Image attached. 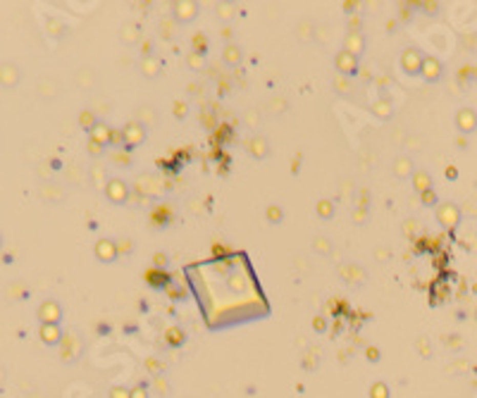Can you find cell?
I'll return each mask as SVG.
<instances>
[{
	"instance_id": "cell-30",
	"label": "cell",
	"mask_w": 477,
	"mask_h": 398,
	"mask_svg": "<svg viewBox=\"0 0 477 398\" xmlns=\"http://www.w3.org/2000/svg\"><path fill=\"white\" fill-rule=\"evenodd\" d=\"M420 200H422V205H427V207H437V205H439V196H437L434 188H429V191L420 193Z\"/></svg>"
},
{
	"instance_id": "cell-3",
	"label": "cell",
	"mask_w": 477,
	"mask_h": 398,
	"mask_svg": "<svg viewBox=\"0 0 477 398\" xmlns=\"http://www.w3.org/2000/svg\"><path fill=\"white\" fill-rule=\"evenodd\" d=\"M461 217H463L461 207H458L456 203H451V200H444V203L437 205V222H439L444 229H456L458 224H461Z\"/></svg>"
},
{
	"instance_id": "cell-38",
	"label": "cell",
	"mask_w": 477,
	"mask_h": 398,
	"mask_svg": "<svg viewBox=\"0 0 477 398\" xmlns=\"http://www.w3.org/2000/svg\"><path fill=\"white\" fill-rule=\"evenodd\" d=\"M132 398H148V393H146L143 386H138V389H134L132 391Z\"/></svg>"
},
{
	"instance_id": "cell-20",
	"label": "cell",
	"mask_w": 477,
	"mask_h": 398,
	"mask_svg": "<svg viewBox=\"0 0 477 398\" xmlns=\"http://www.w3.org/2000/svg\"><path fill=\"white\" fill-rule=\"evenodd\" d=\"M372 115L377 117V119H382V122L391 119V117H394V105H391V100H389V98L377 100V103L372 105Z\"/></svg>"
},
{
	"instance_id": "cell-10",
	"label": "cell",
	"mask_w": 477,
	"mask_h": 398,
	"mask_svg": "<svg viewBox=\"0 0 477 398\" xmlns=\"http://www.w3.org/2000/svg\"><path fill=\"white\" fill-rule=\"evenodd\" d=\"M365 48H367V38H365V34L363 31H348L346 34V38H344V50L346 53H351L353 57H363V53H365Z\"/></svg>"
},
{
	"instance_id": "cell-34",
	"label": "cell",
	"mask_w": 477,
	"mask_h": 398,
	"mask_svg": "<svg viewBox=\"0 0 477 398\" xmlns=\"http://www.w3.org/2000/svg\"><path fill=\"white\" fill-rule=\"evenodd\" d=\"M208 50V38L205 36H194V53H201V55H205Z\"/></svg>"
},
{
	"instance_id": "cell-5",
	"label": "cell",
	"mask_w": 477,
	"mask_h": 398,
	"mask_svg": "<svg viewBox=\"0 0 477 398\" xmlns=\"http://www.w3.org/2000/svg\"><path fill=\"white\" fill-rule=\"evenodd\" d=\"M36 315H38L41 324H60L63 322L65 310L55 298H48V301H43L41 305H38V312H36Z\"/></svg>"
},
{
	"instance_id": "cell-40",
	"label": "cell",
	"mask_w": 477,
	"mask_h": 398,
	"mask_svg": "<svg viewBox=\"0 0 477 398\" xmlns=\"http://www.w3.org/2000/svg\"><path fill=\"white\" fill-rule=\"evenodd\" d=\"M313 327H318L320 331L325 329V322H322V317H318V322H313Z\"/></svg>"
},
{
	"instance_id": "cell-39",
	"label": "cell",
	"mask_w": 477,
	"mask_h": 398,
	"mask_svg": "<svg viewBox=\"0 0 477 398\" xmlns=\"http://www.w3.org/2000/svg\"><path fill=\"white\" fill-rule=\"evenodd\" d=\"M367 355H370L367 360H372V363H377V360H380V358H377V355H380V353H377V348H370V350H367Z\"/></svg>"
},
{
	"instance_id": "cell-26",
	"label": "cell",
	"mask_w": 477,
	"mask_h": 398,
	"mask_svg": "<svg viewBox=\"0 0 477 398\" xmlns=\"http://www.w3.org/2000/svg\"><path fill=\"white\" fill-rule=\"evenodd\" d=\"M234 14H236L234 3H220V5H217V17H220V19L229 22V19H234Z\"/></svg>"
},
{
	"instance_id": "cell-17",
	"label": "cell",
	"mask_w": 477,
	"mask_h": 398,
	"mask_svg": "<svg viewBox=\"0 0 477 398\" xmlns=\"http://www.w3.org/2000/svg\"><path fill=\"white\" fill-rule=\"evenodd\" d=\"M410 184H413V188H415L418 193H425V191H429V188H434L432 174H429L427 170H415L413 179H410Z\"/></svg>"
},
{
	"instance_id": "cell-36",
	"label": "cell",
	"mask_w": 477,
	"mask_h": 398,
	"mask_svg": "<svg viewBox=\"0 0 477 398\" xmlns=\"http://www.w3.org/2000/svg\"><path fill=\"white\" fill-rule=\"evenodd\" d=\"M110 398H132V391L125 389V386H115L110 391Z\"/></svg>"
},
{
	"instance_id": "cell-14",
	"label": "cell",
	"mask_w": 477,
	"mask_h": 398,
	"mask_svg": "<svg viewBox=\"0 0 477 398\" xmlns=\"http://www.w3.org/2000/svg\"><path fill=\"white\" fill-rule=\"evenodd\" d=\"M19 79H22V72L17 69V65H12V62L0 65V86L3 89H17Z\"/></svg>"
},
{
	"instance_id": "cell-15",
	"label": "cell",
	"mask_w": 477,
	"mask_h": 398,
	"mask_svg": "<svg viewBox=\"0 0 477 398\" xmlns=\"http://www.w3.org/2000/svg\"><path fill=\"white\" fill-rule=\"evenodd\" d=\"M138 72L146 76V79H158L162 74V60L158 55H148V57H141L138 62Z\"/></svg>"
},
{
	"instance_id": "cell-21",
	"label": "cell",
	"mask_w": 477,
	"mask_h": 398,
	"mask_svg": "<svg viewBox=\"0 0 477 398\" xmlns=\"http://www.w3.org/2000/svg\"><path fill=\"white\" fill-rule=\"evenodd\" d=\"M100 122L96 117V112L93 110H81V115H79V127H81L86 134H91V131L96 129V124Z\"/></svg>"
},
{
	"instance_id": "cell-16",
	"label": "cell",
	"mask_w": 477,
	"mask_h": 398,
	"mask_svg": "<svg viewBox=\"0 0 477 398\" xmlns=\"http://www.w3.org/2000/svg\"><path fill=\"white\" fill-rule=\"evenodd\" d=\"M41 339L46 346H60L65 341V334L60 324H41Z\"/></svg>"
},
{
	"instance_id": "cell-32",
	"label": "cell",
	"mask_w": 477,
	"mask_h": 398,
	"mask_svg": "<svg viewBox=\"0 0 477 398\" xmlns=\"http://www.w3.org/2000/svg\"><path fill=\"white\" fill-rule=\"evenodd\" d=\"M46 29H53V36H57V38H60V36H65V34H67V29H65V27H63V24H60V22H57V19H53V17H50L48 22H46Z\"/></svg>"
},
{
	"instance_id": "cell-29",
	"label": "cell",
	"mask_w": 477,
	"mask_h": 398,
	"mask_svg": "<svg viewBox=\"0 0 477 398\" xmlns=\"http://www.w3.org/2000/svg\"><path fill=\"white\" fill-rule=\"evenodd\" d=\"M313 248H315V253H320V255H329V250H332V243H329L325 236H318V239L313 241Z\"/></svg>"
},
{
	"instance_id": "cell-18",
	"label": "cell",
	"mask_w": 477,
	"mask_h": 398,
	"mask_svg": "<svg viewBox=\"0 0 477 398\" xmlns=\"http://www.w3.org/2000/svg\"><path fill=\"white\" fill-rule=\"evenodd\" d=\"M112 131H115V129H110L108 124L98 122V124H96V129H93V131L89 134V138H91V141H96V143H100V145H105V148H110Z\"/></svg>"
},
{
	"instance_id": "cell-9",
	"label": "cell",
	"mask_w": 477,
	"mask_h": 398,
	"mask_svg": "<svg viewBox=\"0 0 477 398\" xmlns=\"http://www.w3.org/2000/svg\"><path fill=\"white\" fill-rule=\"evenodd\" d=\"M420 76L427 83H439L444 76V65L437 60L434 55H425V62H422V72Z\"/></svg>"
},
{
	"instance_id": "cell-35",
	"label": "cell",
	"mask_w": 477,
	"mask_h": 398,
	"mask_svg": "<svg viewBox=\"0 0 477 398\" xmlns=\"http://www.w3.org/2000/svg\"><path fill=\"white\" fill-rule=\"evenodd\" d=\"M370 396L372 398H389V391L384 384H375L372 389H370Z\"/></svg>"
},
{
	"instance_id": "cell-41",
	"label": "cell",
	"mask_w": 477,
	"mask_h": 398,
	"mask_svg": "<svg viewBox=\"0 0 477 398\" xmlns=\"http://www.w3.org/2000/svg\"><path fill=\"white\" fill-rule=\"evenodd\" d=\"M446 177H451V179H456V177H458V172L453 170V167H451V170H446Z\"/></svg>"
},
{
	"instance_id": "cell-33",
	"label": "cell",
	"mask_w": 477,
	"mask_h": 398,
	"mask_svg": "<svg viewBox=\"0 0 477 398\" xmlns=\"http://www.w3.org/2000/svg\"><path fill=\"white\" fill-rule=\"evenodd\" d=\"M334 89H339L341 96H346V93H351V81H348L346 76H337V81H334Z\"/></svg>"
},
{
	"instance_id": "cell-7",
	"label": "cell",
	"mask_w": 477,
	"mask_h": 398,
	"mask_svg": "<svg viewBox=\"0 0 477 398\" xmlns=\"http://www.w3.org/2000/svg\"><path fill=\"white\" fill-rule=\"evenodd\" d=\"M334 69L339 72V76L353 79V76L358 74L360 62H358V57H353L351 53H346V50H339V53L334 55Z\"/></svg>"
},
{
	"instance_id": "cell-8",
	"label": "cell",
	"mask_w": 477,
	"mask_h": 398,
	"mask_svg": "<svg viewBox=\"0 0 477 398\" xmlns=\"http://www.w3.org/2000/svg\"><path fill=\"white\" fill-rule=\"evenodd\" d=\"M456 129L463 134V136H470L477 131V110L472 108H461L456 112Z\"/></svg>"
},
{
	"instance_id": "cell-4",
	"label": "cell",
	"mask_w": 477,
	"mask_h": 398,
	"mask_svg": "<svg viewBox=\"0 0 477 398\" xmlns=\"http://www.w3.org/2000/svg\"><path fill=\"white\" fill-rule=\"evenodd\" d=\"M122 136H125V151L132 153L136 145H141L146 138H148V129H146L138 119H132V122L122 129Z\"/></svg>"
},
{
	"instance_id": "cell-11",
	"label": "cell",
	"mask_w": 477,
	"mask_h": 398,
	"mask_svg": "<svg viewBox=\"0 0 477 398\" xmlns=\"http://www.w3.org/2000/svg\"><path fill=\"white\" fill-rule=\"evenodd\" d=\"M246 151H248V155L253 160H265L267 155H270V141L263 136V134H256V136L248 138V143H246Z\"/></svg>"
},
{
	"instance_id": "cell-27",
	"label": "cell",
	"mask_w": 477,
	"mask_h": 398,
	"mask_svg": "<svg viewBox=\"0 0 477 398\" xmlns=\"http://www.w3.org/2000/svg\"><path fill=\"white\" fill-rule=\"evenodd\" d=\"M179 29V24L170 17V19H165V22H160V36L162 38H174V31Z\"/></svg>"
},
{
	"instance_id": "cell-23",
	"label": "cell",
	"mask_w": 477,
	"mask_h": 398,
	"mask_svg": "<svg viewBox=\"0 0 477 398\" xmlns=\"http://www.w3.org/2000/svg\"><path fill=\"white\" fill-rule=\"evenodd\" d=\"M315 213H318V217L320 220H332L334 217V213H337V207H334V203L332 200H320L318 205H315Z\"/></svg>"
},
{
	"instance_id": "cell-28",
	"label": "cell",
	"mask_w": 477,
	"mask_h": 398,
	"mask_svg": "<svg viewBox=\"0 0 477 398\" xmlns=\"http://www.w3.org/2000/svg\"><path fill=\"white\" fill-rule=\"evenodd\" d=\"M138 38H141V34H138V29L134 27V24H127V27L122 29V41L125 43L134 46V43H138Z\"/></svg>"
},
{
	"instance_id": "cell-37",
	"label": "cell",
	"mask_w": 477,
	"mask_h": 398,
	"mask_svg": "<svg viewBox=\"0 0 477 398\" xmlns=\"http://www.w3.org/2000/svg\"><path fill=\"white\" fill-rule=\"evenodd\" d=\"M174 117H177V119H179V117H186V105H184V103H177V110H174Z\"/></svg>"
},
{
	"instance_id": "cell-13",
	"label": "cell",
	"mask_w": 477,
	"mask_h": 398,
	"mask_svg": "<svg viewBox=\"0 0 477 398\" xmlns=\"http://www.w3.org/2000/svg\"><path fill=\"white\" fill-rule=\"evenodd\" d=\"M391 174H394L396 179H401V181H406V179H413L415 174V162L410 155H399V158L391 162Z\"/></svg>"
},
{
	"instance_id": "cell-12",
	"label": "cell",
	"mask_w": 477,
	"mask_h": 398,
	"mask_svg": "<svg viewBox=\"0 0 477 398\" xmlns=\"http://www.w3.org/2000/svg\"><path fill=\"white\" fill-rule=\"evenodd\" d=\"M117 255H119L117 241H112V239H98V243H96V258H98V260L105 262V265H110V262L117 260Z\"/></svg>"
},
{
	"instance_id": "cell-6",
	"label": "cell",
	"mask_w": 477,
	"mask_h": 398,
	"mask_svg": "<svg viewBox=\"0 0 477 398\" xmlns=\"http://www.w3.org/2000/svg\"><path fill=\"white\" fill-rule=\"evenodd\" d=\"M422 62H425V55L420 53V48H406L401 53V69L408 76H420L422 72Z\"/></svg>"
},
{
	"instance_id": "cell-31",
	"label": "cell",
	"mask_w": 477,
	"mask_h": 398,
	"mask_svg": "<svg viewBox=\"0 0 477 398\" xmlns=\"http://www.w3.org/2000/svg\"><path fill=\"white\" fill-rule=\"evenodd\" d=\"M86 151H89L91 158H103L108 148H105V145H100V143H96V141H91V138H89V145H86Z\"/></svg>"
},
{
	"instance_id": "cell-22",
	"label": "cell",
	"mask_w": 477,
	"mask_h": 398,
	"mask_svg": "<svg viewBox=\"0 0 477 398\" xmlns=\"http://www.w3.org/2000/svg\"><path fill=\"white\" fill-rule=\"evenodd\" d=\"M265 220H267V224H272V227L282 224V222H284V210H282V205H277V203L267 205V210H265Z\"/></svg>"
},
{
	"instance_id": "cell-42",
	"label": "cell",
	"mask_w": 477,
	"mask_h": 398,
	"mask_svg": "<svg viewBox=\"0 0 477 398\" xmlns=\"http://www.w3.org/2000/svg\"><path fill=\"white\" fill-rule=\"evenodd\" d=\"M0 248H3V236H0Z\"/></svg>"
},
{
	"instance_id": "cell-25",
	"label": "cell",
	"mask_w": 477,
	"mask_h": 398,
	"mask_svg": "<svg viewBox=\"0 0 477 398\" xmlns=\"http://www.w3.org/2000/svg\"><path fill=\"white\" fill-rule=\"evenodd\" d=\"M138 122L143 124L146 129H151L153 124L158 122V117H155V110H153V108H141V112H138Z\"/></svg>"
},
{
	"instance_id": "cell-19",
	"label": "cell",
	"mask_w": 477,
	"mask_h": 398,
	"mask_svg": "<svg viewBox=\"0 0 477 398\" xmlns=\"http://www.w3.org/2000/svg\"><path fill=\"white\" fill-rule=\"evenodd\" d=\"M241 57H243V50L239 43H227L224 50H222V60L227 62L229 67H236V65L241 62Z\"/></svg>"
},
{
	"instance_id": "cell-2",
	"label": "cell",
	"mask_w": 477,
	"mask_h": 398,
	"mask_svg": "<svg viewBox=\"0 0 477 398\" xmlns=\"http://www.w3.org/2000/svg\"><path fill=\"white\" fill-rule=\"evenodd\" d=\"M170 14L179 27H184V24L196 22V17L201 14V5L196 0H174L172 7H170Z\"/></svg>"
},
{
	"instance_id": "cell-1",
	"label": "cell",
	"mask_w": 477,
	"mask_h": 398,
	"mask_svg": "<svg viewBox=\"0 0 477 398\" xmlns=\"http://www.w3.org/2000/svg\"><path fill=\"white\" fill-rule=\"evenodd\" d=\"M105 198L110 200L112 205H127L129 198H132V186L127 184L125 179L119 177H110L105 181Z\"/></svg>"
},
{
	"instance_id": "cell-24",
	"label": "cell",
	"mask_w": 477,
	"mask_h": 398,
	"mask_svg": "<svg viewBox=\"0 0 477 398\" xmlns=\"http://www.w3.org/2000/svg\"><path fill=\"white\" fill-rule=\"evenodd\" d=\"M186 65H189V69L191 72H201L203 67H205V55H201V53H189L186 55Z\"/></svg>"
}]
</instances>
